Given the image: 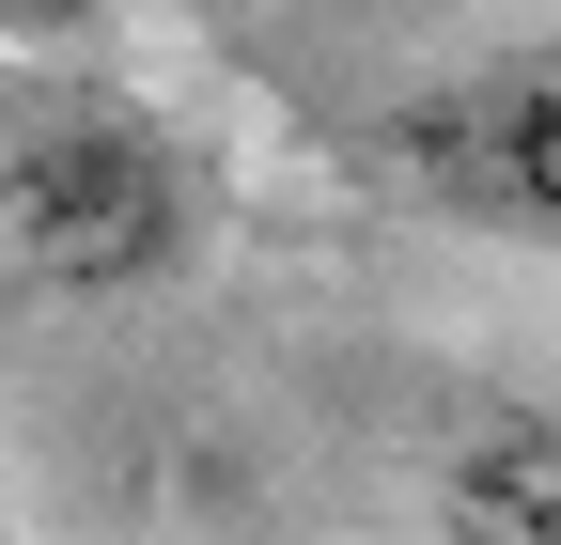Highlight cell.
<instances>
[{"label": "cell", "mask_w": 561, "mask_h": 545, "mask_svg": "<svg viewBox=\"0 0 561 545\" xmlns=\"http://www.w3.org/2000/svg\"><path fill=\"white\" fill-rule=\"evenodd\" d=\"M79 32H94V0H0V47L16 62H62Z\"/></svg>", "instance_id": "277c9868"}, {"label": "cell", "mask_w": 561, "mask_h": 545, "mask_svg": "<svg viewBox=\"0 0 561 545\" xmlns=\"http://www.w3.org/2000/svg\"><path fill=\"white\" fill-rule=\"evenodd\" d=\"M0 250L62 297H140L203 250V156L125 79L32 62L0 79Z\"/></svg>", "instance_id": "6da1fadb"}, {"label": "cell", "mask_w": 561, "mask_h": 545, "mask_svg": "<svg viewBox=\"0 0 561 545\" xmlns=\"http://www.w3.org/2000/svg\"><path fill=\"white\" fill-rule=\"evenodd\" d=\"M437 545H561V405H483L437 452Z\"/></svg>", "instance_id": "3957f363"}, {"label": "cell", "mask_w": 561, "mask_h": 545, "mask_svg": "<svg viewBox=\"0 0 561 545\" xmlns=\"http://www.w3.org/2000/svg\"><path fill=\"white\" fill-rule=\"evenodd\" d=\"M375 172L453 234H500V250H561V32L530 47H483L453 62L437 94H405L375 125Z\"/></svg>", "instance_id": "7a4b0ae2"}]
</instances>
